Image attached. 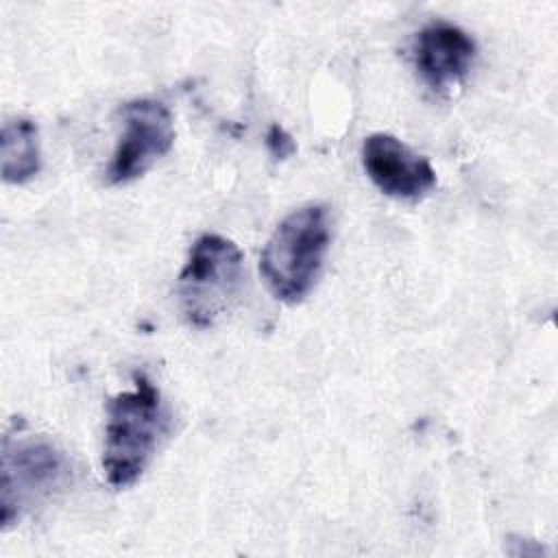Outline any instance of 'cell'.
<instances>
[{"instance_id": "obj_4", "label": "cell", "mask_w": 558, "mask_h": 558, "mask_svg": "<svg viewBox=\"0 0 558 558\" xmlns=\"http://www.w3.org/2000/svg\"><path fill=\"white\" fill-rule=\"evenodd\" d=\"M242 251L220 233H203L190 248L177 279L179 307L190 325L211 327L235 301L242 286Z\"/></svg>"}, {"instance_id": "obj_7", "label": "cell", "mask_w": 558, "mask_h": 558, "mask_svg": "<svg viewBox=\"0 0 558 558\" xmlns=\"http://www.w3.org/2000/svg\"><path fill=\"white\" fill-rule=\"evenodd\" d=\"M475 54V39L464 28L445 20L425 24L412 39L414 68L434 92L458 85L469 74Z\"/></svg>"}, {"instance_id": "obj_6", "label": "cell", "mask_w": 558, "mask_h": 558, "mask_svg": "<svg viewBox=\"0 0 558 558\" xmlns=\"http://www.w3.org/2000/svg\"><path fill=\"white\" fill-rule=\"evenodd\" d=\"M362 163L375 187L399 201H418L436 185L432 163L390 133H373L362 144Z\"/></svg>"}, {"instance_id": "obj_9", "label": "cell", "mask_w": 558, "mask_h": 558, "mask_svg": "<svg viewBox=\"0 0 558 558\" xmlns=\"http://www.w3.org/2000/svg\"><path fill=\"white\" fill-rule=\"evenodd\" d=\"M268 148L275 157H286L294 150V142L290 140V135H286V131L279 124H272L268 131Z\"/></svg>"}, {"instance_id": "obj_1", "label": "cell", "mask_w": 558, "mask_h": 558, "mask_svg": "<svg viewBox=\"0 0 558 558\" xmlns=\"http://www.w3.org/2000/svg\"><path fill=\"white\" fill-rule=\"evenodd\" d=\"M170 429V412L159 390L144 373H135L133 388L107 403L102 469L113 488L135 484L148 469L161 438Z\"/></svg>"}, {"instance_id": "obj_2", "label": "cell", "mask_w": 558, "mask_h": 558, "mask_svg": "<svg viewBox=\"0 0 558 558\" xmlns=\"http://www.w3.org/2000/svg\"><path fill=\"white\" fill-rule=\"evenodd\" d=\"M329 240V214L323 203H307L290 211L259 255V275L268 292L281 303H301L318 281Z\"/></svg>"}, {"instance_id": "obj_5", "label": "cell", "mask_w": 558, "mask_h": 558, "mask_svg": "<svg viewBox=\"0 0 558 558\" xmlns=\"http://www.w3.org/2000/svg\"><path fill=\"white\" fill-rule=\"evenodd\" d=\"M174 144L170 109L155 98H135L122 107V131L107 166V181L124 185L140 179Z\"/></svg>"}, {"instance_id": "obj_8", "label": "cell", "mask_w": 558, "mask_h": 558, "mask_svg": "<svg viewBox=\"0 0 558 558\" xmlns=\"http://www.w3.org/2000/svg\"><path fill=\"white\" fill-rule=\"evenodd\" d=\"M0 159H2V179L7 183H24L39 172L41 168L39 131L33 120L17 116L2 124Z\"/></svg>"}, {"instance_id": "obj_3", "label": "cell", "mask_w": 558, "mask_h": 558, "mask_svg": "<svg viewBox=\"0 0 558 558\" xmlns=\"http://www.w3.org/2000/svg\"><path fill=\"white\" fill-rule=\"evenodd\" d=\"M70 482V460L41 434L9 432L2 440V527L52 499Z\"/></svg>"}]
</instances>
